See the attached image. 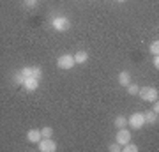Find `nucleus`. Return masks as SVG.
Wrapping results in <instances>:
<instances>
[{
	"label": "nucleus",
	"mask_w": 159,
	"mask_h": 152,
	"mask_svg": "<svg viewBox=\"0 0 159 152\" xmlns=\"http://www.w3.org/2000/svg\"><path fill=\"white\" fill-rule=\"evenodd\" d=\"M129 83H131V74H129V71H120V73H119V85H122V87H127Z\"/></svg>",
	"instance_id": "obj_10"
},
{
	"label": "nucleus",
	"mask_w": 159,
	"mask_h": 152,
	"mask_svg": "<svg viewBox=\"0 0 159 152\" xmlns=\"http://www.w3.org/2000/svg\"><path fill=\"white\" fill-rule=\"evenodd\" d=\"M148 51H150V55H159V41L156 39V41H152L150 43V46H148Z\"/></svg>",
	"instance_id": "obj_14"
},
{
	"label": "nucleus",
	"mask_w": 159,
	"mask_h": 152,
	"mask_svg": "<svg viewBox=\"0 0 159 152\" xmlns=\"http://www.w3.org/2000/svg\"><path fill=\"white\" fill-rule=\"evenodd\" d=\"M51 27L55 28L57 32H66L71 27V20L67 16H55V18H51Z\"/></svg>",
	"instance_id": "obj_2"
},
{
	"label": "nucleus",
	"mask_w": 159,
	"mask_h": 152,
	"mask_svg": "<svg viewBox=\"0 0 159 152\" xmlns=\"http://www.w3.org/2000/svg\"><path fill=\"white\" fill-rule=\"evenodd\" d=\"M115 141L120 143V145H125L127 141H131V131L127 127H120L117 131V135H115Z\"/></svg>",
	"instance_id": "obj_7"
},
{
	"label": "nucleus",
	"mask_w": 159,
	"mask_h": 152,
	"mask_svg": "<svg viewBox=\"0 0 159 152\" xmlns=\"http://www.w3.org/2000/svg\"><path fill=\"white\" fill-rule=\"evenodd\" d=\"M115 2H125V0H115Z\"/></svg>",
	"instance_id": "obj_23"
},
{
	"label": "nucleus",
	"mask_w": 159,
	"mask_h": 152,
	"mask_svg": "<svg viewBox=\"0 0 159 152\" xmlns=\"http://www.w3.org/2000/svg\"><path fill=\"white\" fill-rule=\"evenodd\" d=\"M21 87L27 90V92H35V90L39 89V80L37 78H25Z\"/></svg>",
	"instance_id": "obj_8"
},
{
	"label": "nucleus",
	"mask_w": 159,
	"mask_h": 152,
	"mask_svg": "<svg viewBox=\"0 0 159 152\" xmlns=\"http://www.w3.org/2000/svg\"><path fill=\"white\" fill-rule=\"evenodd\" d=\"M57 66L60 69H66V71L73 69L74 66H76V62H74V57L71 55V53H64V55H60L57 58Z\"/></svg>",
	"instance_id": "obj_3"
},
{
	"label": "nucleus",
	"mask_w": 159,
	"mask_h": 152,
	"mask_svg": "<svg viewBox=\"0 0 159 152\" xmlns=\"http://www.w3.org/2000/svg\"><path fill=\"white\" fill-rule=\"evenodd\" d=\"M152 112H154V113H159V103H157V101H154V106H152Z\"/></svg>",
	"instance_id": "obj_22"
},
{
	"label": "nucleus",
	"mask_w": 159,
	"mask_h": 152,
	"mask_svg": "<svg viewBox=\"0 0 159 152\" xmlns=\"http://www.w3.org/2000/svg\"><path fill=\"white\" fill-rule=\"evenodd\" d=\"M12 81H14L16 85H23V81H25V76H23V74L20 73V71H18V73L14 74V76H12Z\"/></svg>",
	"instance_id": "obj_18"
},
{
	"label": "nucleus",
	"mask_w": 159,
	"mask_h": 152,
	"mask_svg": "<svg viewBox=\"0 0 159 152\" xmlns=\"http://www.w3.org/2000/svg\"><path fill=\"white\" fill-rule=\"evenodd\" d=\"M37 149L41 152H55L57 150V143L51 140V138H41L37 141Z\"/></svg>",
	"instance_id": "obj_6"
},
{
	"label": "nucleus",
	"mask_w": 159,
	"mask_h": 152,
	"mask_svg": "<svg viewBox=\"0 0 159 152\" xmlns=\"http://www.w3.org/2000/svg\"><path fill=\"white\" fill-rule=\"evenodd\" d=\"M41 136H43V138H51V136H53V127L44 126V127L41 129Z\"/></svg>",
	"instance_id": "obj_15"
},
{
	"label": "nucleus",
	"mask_w": 159,
	"mask_h": 152,
	"mask_svg": "<svg viewBox=\"0 0 159 152\" xmlns=\"http://www.w3.org/2000/svg\"><path fill=\"white\" fill-rule=\"evenodd\" d=\"M127 124H129L133 129H142L143 126H145V118H143V113H142V112L133 113V115L127 118Z\"/></svg>",
	"instance_id": "obj_5"
},
{
	"label": "nucleus",
	"mask_w": 159,
	"mask_h": 152,
	"mask_svg": "<svg viewBox=\"0 0 159 152\" xmlns=\"http://www.w3.org/2000/svg\"><path fill=\"white\" fill-rule=\"evenodd\" d=\"M125 89H127V94H129V96H138V90H140V87H138V85H134V83H129Z\"/></svg>",
	"instance_id": "obj_16"
},
{
	"label": "nucleus",
	"mask_w": 159,
	"mask_h": 152,
	"mask_svg": "<svg viewBox=\"0 0 159 152\" xmlns=\"http://www.w3.org/2000/svg\"><path fill=\"white\" fill-rule=\"evenodd\" d=\"M138 96L142 97L143 101H157V97H159V90L156 89V87H143V89L138 90Z\"/></svg>",
	"instance_id": "obj_1"
},
{
	"label": "nucleus",
	"mask_w": 159,
	"mask_h": 152,
	"mask_svg": "<svg viewBox=\"0 0 159 152\" xmlns=\"http://www.w3.org/2000/svg\"><path fill=\"white\" fill-rule=\"evenodd\" d=\"M23 4H25V7H34L37 4V0H23Z\"/></svg>",
	"instance_id": "obj_20"
},
{
	"label": "nucleus",
	"mask_w": 159,
	"mask_h": 152,
	"mask_svg": "<svg viewBox=\"0 0 159 152\" xmlns=\"http://www.w3.org/2000/svg\"><path fill=\"white\" fill-rule=\"evenodd\" d=\"M20 73L25 76V78H43V69L39 66H25L23 69H20Z\"/></svg>",
	"instance_id": "obj_4"
},
{
	"label": "nucleus",
	"mask_w": 159,
	"mask_h": 152,
	"mask_svg": "<svg viewBox=\"0 0 159 152\" xmlns=\"http://www.w3.org/2000/svg\"><path fill=\"white\" fill-rule=\"evenodd\" d=\"M122 150H124V152H138V147L134 145V143L127 141L125 145H122Z\"/></svg>",
	"instance_id": "obj_17"
},
{
	"label": "nucleus",
	"mask_w": 159,
	"mask_h": 152,
	"mask_svg": "<svg viewBox=\"0 0 159 152\" xmlns=\"http://www.w3.org/2000/svg\"><path fill=\"white\" fill-rule=\"evenodd\" d=\"M108 149H110V152H119V150H122V145L115 141V143H111V145H110Z\"/></svg>",
	"instance_id": "obj_19"
},
{
	"label": "nucleus",
	"mask_w": 159,
	"mask_h": 152,
	"mask_svg": "<svg viewBox=\"0 0 159 152\" xmlns=\"http://www.w3.org/2000/svg\"><path fill=\"white\" fill-rule=\"evenodd\" d=\"M152 64H154V67H156V69L159 67V55H154V58H152Z\"/></svg>",
	"instance_id": "obj_21"
},
{
	"label": "nucleus",
	"mask_w": 159,
	"mask_h": 152,
	"mask_svg": "<svg viewBox=\"0 0 159 152\" xmlns=\"http://www.w3.org/2000/svg\"><path fill=\"white\" fill-rule=\"evenodd\" d=\"M113 126L115 127H127V117H124V115H119V117L113 120Z\"/></svg>",
	"instance_id": "obj_13"
},
{
	"label": "nucleus",
	"mask_w": 159,
	"mask_h": 152,
	"mask_svg": "<svg viewBox=\"0 0 159 152\" xmlns=\"http://www.w3.org/2000/svg\"><path fill=\"white\" fill-rule=\"evenodd\" d=\"M143 118H145V124H156L157 122V113L150 112H143Z\"/></svg>",
	"instance_id": "obj_12"
},
{
	"label": "nucleus",
	"mask_w": 159,
	"mask_h": 152,
	"mask_svg": "<svg viewBox=\"0 0 159 152\" xmlns=\"http://www.w3.org/2000/svg\"><path fill=\"white\" fill-rule=\"evenodd\" d=\"M43 136H41V129H30L27 133V141L29 143H37Z\"/></svg>",
	"instance_id": "obj_9"
},
{
	"label": "nucleus",
	"mask_w": 159,
	"mask_h": 152,
	"mask_svg": "<svg viewBox=\"0 0 159 152\" xmlns=\"http://www.w3.org/2000/svg\"><path fill=\"white\" fill-rule=\"evenodd\" d=\"M73 57H74V62L76 64H85L89 60V53L87 51H76Z\"/></svg>",
	"instance_id": "obj_11"
}]
</instances>
